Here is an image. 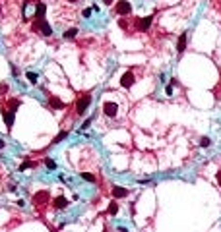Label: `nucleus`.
Here are the masks:
<instances>
[{
  "label": "nucleus",
  "instance_id": "1",
  "mask_svg": "<svg viewBox=\"0 0 221 232\" xmlns=\"http://www.w3.org/2000/svg\"><path fill=\"white\" fill-rule=\"evenodd\" d=\"M31 29H33V33H39L41 37H51L52 35V27L49 25L47 19H33Z\"/></svg>",
  "mask_w": 221,
  "mask_h": 232
},
{
  "label": "nucleus",
  "instance_id": "2",
  "mask_svg": "<svg viewBox=\"0 0 221 232\" xmlns=\"http://www.w3.org/2000/svg\"><path fill=\"white\" fill-rule=\"evenodd\" d=\"M91 104V93H82L76 101V114H83Z\"/></svg>",
  "mask_w": 221,
  "mask_h": 232
},
{
  "label": "nucleus",
  "instance_id": "3",
  "mask_svg": "<svg viewBox=\"0 0 221 232\" xmlns=\"http://www.w3.org/2000/svg\"><path fill=\"white\" fill-rule=\"evenodd\" d=\"M118 110H120V107L117 101H103V114L107 118H117Z\"/></svg>",
  "mask_w": 221,
  "mask_h": 232
},
{
  "label": "nucleus",
  "instance_id": "4",
  "mask_svg": "<svg viewBox=\"0 0 221 232\" xmlns=\"http://www.w3.org/2000/svg\"><path fill=\"white\" fill-rule=\"evenodd\" d=\"M151 22H153V15H147V18H136L134 19V31H146V29H149Z\"/></svg>",
  "mask_w": 221,
  "mask_h": 232
},
{
  "label": "nucleus",
  "instance_id": "5",
  "mask_svg": "<svg viewBox=\"0 0 221 232\" xmlns=\"http://www.w3.org/2000/svg\"><path fill=\"white\" fill-rule=\"evenodd\" d=\"M134 81H136V73L132 70H128V72H124L122 73V77H120V85H122L124 89H130L134 85Z\"/></svg>",
  "mask_w": 221,
  "mask_h": 232
},
{
  "label": "nucleus",
  "instance_id": "6",
  "mask_svg": "<svg viewBox=\"0 0 221 232\" xmlns=\"http://www.w3.org/2000/svg\"><path fill=\"white\" fill-rule=\"evenodd\" d=\"M114 12H117L118 15H128L130 12H132V6H130L128 0H118L117 6H114Z\"/></svg>",
  "mask_w": 221,
  "mask_h": 232
},
{
  "label": "nucleus",
  "instance_id": "7",
  "mask_svg": "<svg viewBox=\"0 0 221 232\" xmlns=\"http://www.w3.org/2000/svg\"><path fill=\"white\" fill-rule=\"evenodd\" d=\"M68 207V199L64 196H58L52 199V209H66Z\"/></svg>",
  "mask_w": 221,
  "mask_h": 232
},
{
  "label": "nucleus",
  "instance_id": "8",
  "mask_svg": "<svg viewBox=\"0 0 221 232\" xmlns=\"http://www.w3.org/2000/svg\"><path fill=\"white\" fill-rule=\"evenodd\" d=\"M14 114H16V112H12V110L2 108V116H4V122H6L8 130H12V126H14Z\"/></svg>",
  "mask_w": 221,
  "mask_h": 232
},
{
  "label": "nucleus",
  "instance_id": "9",
  "mask_svg": "<svg viewBox=\"0 0 221 232\" xmlns=\"http://www.w3.org/2000/svg\"><path fill=\"white\" fill-rule=\"evenodd\" d=\"M47 201H49V193H47V192H39V193H35V196H33V203L35 205H43Z\"/></svg>",
  "mask_w": 221,
  "mask_h": 232
},
{
  "label": "nucleus",
  "instance_id": "10",
  "mask_svg": "<svg viewBox=\"0 0 221 232\" xmlns=\"http://www.w3.org/2000/svg\"><path fill=\"white\" fill-rule=\"evenodd\" d=\"M128 193H130V192H128L126 188H120V186H113V196L117 197V199H118V197H128Z\"/></svg>",
  "mask_w": 221,
  "mask_h": 232
},
{
  "label": "nucleus",
  "instance_id": "11",
  "mask_svg": "<svg viewBox=\"0 0 221 232\" xmlns=\"http://www.w3.org/2000/svg\"><path fill=\"white\" fill-rule=\"evenodd\" d=\"M18 107H19V99H10V101H6V103H4V107H2V108H6V110H12V112H16V110H18Z\"/></svg>",
  "mask_w": 221,
  "mask_h": 232
},
{
  "label": "nucleus",
  "instance_id": "12",
  "mask_svg": "<svg viewBox=\"0 0 221 232\" xmlns=\"http://www.w3.org/2000/svg\"><path fill=\"white\" fill-rule=\"evenodd\" d=\"M184 49H186V33H182L181 37H178V41H177V52L178 54H182Z\"/></svg>",
  "mask_w": 221,
  "mask_h": 232
},
{
  "label": "nucleus",
  "instance_id": "13",
  "mask_svg": "<svg viewBox=\"0 0 221 232\" xmlns=\"http://www.w3.org/2000/svg\"><path fill=\"white\" fill-rule=\"evenodd\" d=\"M107 213H109V215H117V213H118V203H117V201H111Z\"/></svg>",
  "mask_w": 221,
  "mask_h": 232
},
{
  "label": "nucleus",
  "instance_id": "14",
  "mask_svg": "<svg viewBox=\"0 0 221 232\" xmlns=\"http://www.w3.org/2000/svg\"><path fill=\"white\" fill-rule=\"evenodd\" d=\"M82 178H83L86 182H91V184H95V182H97V178L93 176V174H89V172H82Z\"/></svg>",
  "mask_w": 221,
  "mask_h": 232
},
{
  "label": "nucleus",
  "instance_id": "15",
  "mask_svg": "<svg viewBox=\"0 0 221 232\" xmlns=\"http://www.w3.org/2000/svg\"><path fill=\"white\" fill-rule=\"evenodd\" d=\"M76 35H78V29H76V27H72V29L64 31V39H74Z\"/></svg>",
  "mask_w": 221,
  "mask_h": 232
},
{
  "label": "nucleus",
  "instance_id": "16",
  "mask_svg": "<svg viewBox=\"0 0 221 232\" xmlns=\"http://www.w3.org/2000/svg\"><path fill=\"white\" fill-rule=\"evenodd\" d=\"M51 107H54V108H64L66 104H64V103H60L58 99H52V97H51Z\"/></svg>",
  "mask_w": 221,
  "mask_h": 232
},
{
  "label": "nucleus",
  "instance_id": "17",
  "mask_svg": "<svg viewBox=\"0 0 221 232\" xmlns=\"http://www.w3.org/2000/svg\"><path fill=\"white\" fill-rule=\"evenodd\" d=\"M66 135H68V131H60V134H58V135H56V138H54V139H52V143H60V141H62V139H64V138H66Z\"/></svg>",
  "mask_w": 221,
  "mask_h": 232
},
{
  "label": "nucleus",
  "instance_id": "18",
  "mask_svg": "<svg viewBox=\"0 0 221 232\" xmlns=\"http://www.w3.org/2000/svg\"><path fill=\"white\" fill-rule=\"evenodd\" d=\"M27 80H29L31 83H37V80H39V77H37V73H33V72H27Z\"/></svg>",
  "mask_w": 221,
  "mask_h": 232
},
{
  "label": "nucleus",
  "instance_id": "19",
  "mask_svg": "<svg viewBox=\"0 0 221 232\" xmlns=\"http://www.w3.org/2000/svg\"><path fill=\"white\" fill-rule=\"evenodd\" d=\"M209 143H212L209 138H202V139H200V145H202V147H209Z\"/></svg>",
  "mask_w": 221,
  "mask_h": 232
},
{
  "label": "nucleus",
  "instance_id": "20",
  "mask_svg": "<svg viewBox=\"0 0 221 232\" xmlns=\"http://www.w3.org/2000/svg\"><path fill=\"white\" fill-rule=\"evenodd\" d=\"M29 166H35V162H31V161H27V162H23V165L19 166V170H25V168H29Z\"/></svg>",
  "mask_w": 221,
  "mask_h": 232
},
{
  "label": "nucleus",
  "instance_id": "21",
  "mask_svg": "<svg viewBox=\"0 0 221 232\" xmlns=\"http://www.w3.org/2000/svg\"><path fill=\"white\" fill-rule=\"evenodd\" d=\"M45 162H47V168H56V162L52 161V159H47Z\"/></svg>",
  "mask_w": 221,
  "mask_h": 232
},
{
  "label": "nucleus",
  "instance_id": "22",
  "mask_svg": "<svg viewBox=\"0 0 221 232\" xmlns=\"http://www.w3.org/2000/svg\"><path fill=\"white\" fill-rule=\"evenodd\" d=\"M91 120H93V118H87V120H86V122H83V124H82V131H83V130H86V128H89V124H91Z\"/></svg>",
  "mask_w": 221,
  "mask_h": 232
},
{
  "label": "nucleus",
  "instance_id": "23",
  "mask_svg": "<svg viewBox=\"0 0 221 232\" xmlns=\"http://www.w3.org/2000/svg\"><path fill=\"white\" fill-rule=\"evenodd\" d=\"M215 178H217V184H219V186H221V168H219V170H217V176H215Z\"/></svg>",
  "mask_w": 221,
  "mask_h": 232
},
{
  "label": "nucleus",
  "instance_id": "24",
  "mask_svg": "<svg viewBox=\"0 0 221 232\" xmlns=\"http://www.w3.org/2000/svg\"><path fill=\"white\" fill-rule=\"evenodd\" d=\"M165 91H167V95H171V93H173V87H171V85H167V87H165Z\"/></svg>",
  "mask_w": 221,
  "mask_h": 232
},
{
  "label": "nucleus",
  "instance_id": "25",
  "mask_svg": "<svg viewBox=\"0 0 221 232\" xmlns=\"http://www.w3.org/2000/svg\"><path fill=\"white\" fill-rule=\"evenodd\" d=\"M64 2H68V4H78L80 0H64Z\"/></svg>",
  "mask_w": 221,
  "mask_h": 232
},
{
  "label": "nucleus",
  "instance_id": "26",
  "mask_svg": "<svg viewBox=\"0 0 221 232\" xmlns=\"http://www.w3.org/2000/svg\"><path fill=\"white\" fill-rule=\"evenodd\" d=\"M4 147H6V143H4V141L0 139V149H4Z\"/></svg>",
  "mask_w": 221,
  "mask_h": 232
},
{
  "label": "nucleus",
  "instance_id": "27",
  "mask_svg": "<svg viewBox=\"0 0 221 232\" xmlns=\"http://www.w3.org/2000/svg\"><path fill=\"white\" fill-rule=\"evenodd\" d=\"M103 2H105V4H111V2H113V0H103Z\"/></svg>",
  "mask_w": 221,
  "mask_h": 232
}]
</instances>
